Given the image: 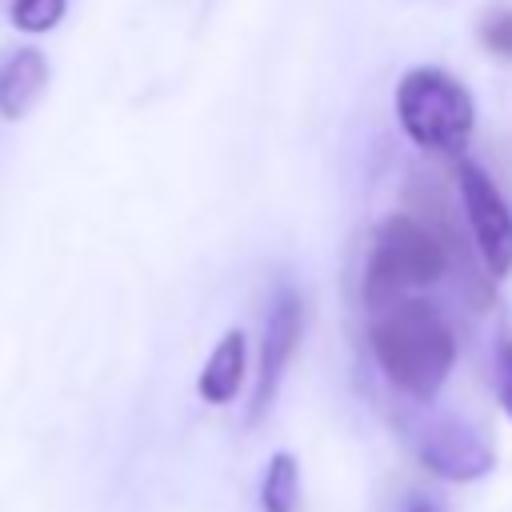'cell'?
<instances>
[{
    "mask_svg": "<svg viewBox=\"0 0 512 512\" xmlns=\"http://www.w3.org/2000/svg\"><path fill=\"white\" fill-rule=\"evenodd\" d=\"M368 344L388 384L400 388L408 400H432L456 364L452 324L436 304L416 296L376 308L368 324Z\"/></svg>",
    "mask_w": 512,
    "mask_h": 512,
    "instance_id": "1",
    "label": "cell"
},
{
    "mask_svg": "<svg viewBox=\"0 0 512 512\" xmlns=\"http://www.w3.org/2000/svg\"><path fill=\"white\" fill-rule=\"evenodd\" d=\"M448 252L444 244L408 212H392L376 224L364 264V304L368 312L412 296V288H428L444 280Z\"/></svg>",
    "mask_w": 512,
    "mask_h": 512,
    "instance_id": "2",
    "label": "cell"
},
{
    "mask_svg": "<svg viewBox=\"0 0 512 512\" xmlns=\"http://www.w3.org/2000/svg\"><path fill=\"white\" fill-rule=\"evenodd\" d=\"M396 120L408 132V140H416L428 152L440 156H460L464 144L472 140V96L468 88L432 64L408 68L396 84Z\"/></svg>",
    "mask_w": 512,
    "mask_h": 512,
    "instance_id": "3",
    "label": "cell"
},
{
    "mask_svg": "<svg viewBox=\"0 0 512 512\" xmlns=\"http://www.w3.org/2000/svg\"><path fill=\"white\" fill-rule=\"evenodd\" d=\"M456 184H460L468 232L476 244V260L484 264V272L492 280L508 276L512 272V208H508V200L500 196L496 180L476 160L456 164Z\"/></svg>",
    "mask_w": 512,
    "mask_h": 512,
    "instance_id": "4",
    "label": "cell"
},
{
    "mask_svg": "<svg viewBox=\"0 0 512 512\" xmlns=\"http://www.w3.org/2000/svg\"><path fill=\"white\" fill-rule=\"evenodd\" d=\"M412 448H416V460L440 476V480H452V484H468V480H480L492 472L496 464V452L492 444L460 416H424L416 420L412 428Z\"/></svg>",
    "mask_w": 512,
    "mask_h": 512,
    "instance_id": "5",
    "label": "cell"
},
{
    "mask_svg": "<svg viewBox=\"0 0 512 512\" xmlns=\"http://www.w3.org/2000/svg\"><path fill=\"white\" fill-rule=\"evenodd\" d=\"M300 336H304V300L292 284H276L272 292V304H268V320H264V340H260V364H256V392H252V408H248V420H264L276 392H280V380L300 348Z\"/></svg>",
    "mask_w": 512,
    "mask_h": 512,
    "instance_id": "6",
    "label": "cell"
},
{
    "mask_svg": "<svg viewBox=\"0 0 512 512\" xmlns=\"http://www.w3.org/2000/svg\"><path fill=\"white\" fill-rule=\"evenodd\" d=\"M48 84V60L40 48H16L0 64V116L20 120Z\"/></svg>",
    "mask_w": 512,
    "mask_h": 512,
    "instance_id": "7",
    "label": "cell"
},
{
    "mask_svg": "<svg viewBox=\"0 0 512 512\" xmlns=\"http://www.w3.org/2000/svg\"><path fill=\"white\" fill-rule=\"evenodd\" d=\"M244 368H248V340H244L240 328H228L216 340V348L208 352L204 368H200V380H196L200 400L228 404L240 392V384H244Z\"/></svg>",
    "mask_w": 512,
    "mask_h": 512,
    "instance_id": "8",
    "label": "cell"
},
{
    "mask_svg": "<svg viewBox=\"0 0 512 512\" xmlns=\"http://www.w3.org/2000/svg\"><path fill=\"white\" fill-rule=\"evenodd\" d=\"M260 504L264 512H296L300 504V464L292 452H276L260 480Z\"/></svg>",
    "mask_w": 512,
    "mask_h": 512,
    "instance_id": "9",
    "label": "cell"
},
{
    "mask_svg": "<svg viewBox=\"0 0 512 512\" xmlns=\"http://www.w3.org/2000/svg\"><path fill=\"white\" fill-rule=\"evenodd\" d=\"M64 8H68V0H12L8 16L20 32L40 36V32H52L64 20Z\"/></svg>",
    "mask_w": 512,
    "mask_h": 512,
    "instance_id": "10",
    "label": "cell"
},
{
    "mask_svg": "<svg viewBox=\"0 0 512 512\" xmlns=\"http://www.w3.org/2000/svg\"><path fill=\"white\" fill-rule=\"evenodd\" d=\"M480 40L492 56L512 60V4H496L488 8V16L480 20Z\"/></svg>",
    "mask_w": 512,
    "mask_h": 512,
    "instance_id": "11",
    "label": "cell"
},
{
    "mask_svg": "<svg viewBox=\"0 0 512 512\" xmlns=\"http://www.w3.org/2000/svg\"><path fill=\"white\" fill-rule=\"evenodd\" d=\"M492 376H496V400H500L504 416L512 420V332H500V340H496Z\"/></svg>",
    "mask_w": 512,
    "mask_h": 512,
    "instance_id": "12",
    "label": "cell"
},
{
    "mask_svg": "<svg viewBox=\"0 0 512 512\" xmlns=\"http://www.w3.org/2000/svg\"><path fill=\"white\" fill-rule=\"evenodd\" d=\"M388 512H448V508H444V500H440L436 492H428V488H404V492L392 500Z\"/></svg>",
    "mask_w": 512,
    "mask_h": 512,
    "instance_id": "13",
    "label": "cell"
}]
</instances>
